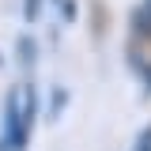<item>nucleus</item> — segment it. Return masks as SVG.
<instances>
[{
    "label": "nucleus",
    "instance_id": "obj_2",
    "mask_svg": "<svg viewBox=\"0 0 151 151\" xmlns=\"http://www.w3.org/2000/svg\"><path fill=\"white\" fill-rule=\"evenodd\" d=\"M132 30H136L140 38H151V0L144 4V8L132 12Z\"/></svg>",
    "mask_w": 151,
    "mask_h": 151
},
{
    "label": "nucleus",
    "instance_id": "obj_5",
    "mask_svg": "<svg viewBox=\"0 0 151 151\" xmlns=\"http://www.w3.org/2000/svg\"><path fill=\"white\" fill-rule=\"evenodd\" d=\"M38 8H42V0H27V19H38Z\"/></svg>",
    "mask_w": 151,
    "mask_h": 151
},
{
    "label": "nucleus",
    "instance_id": "obj_3",
    "mask_svg": "<svg viewBox=\"0 0 151 151\" xmlns=\"http://www.w3.org/2000/svg\"><path fill=\"white\" fill-rule=\"evenodd\" d=\"M19 45H23V60H27V64H30V60H34V42H30V38H23V42H19Z\"/></svg>",
    "mask_w": 151,
    "mask_h": 151
},
{
    "label": "nucleus",
    "instance_id": "obj_4",
    "mask_svg": "<svg viewBox=\"0 0 151 151\" xmlns=\"http://www.w3.org/2000/svg\"><path fill=\"white\" fill-rule=\"evenodd\" d=\"M64 102H68V94H64V91H57V94H53V113L64 110Z\"/></svg>",
    "mask_w": 151,
    "mask_h": 151
},
{
    "label": "nucleus",
    "instance_id": "obj_1",
    "mask_svg": "<svg viewBox=\"0 0 151 151\" xmlns=\"http://www.w3.org/2000/svg\"><path fill=\"white\" fill-rule=\"evenodd\" d=\"M27 121H23V102H19V91L12 87L8 91V110H4V144L12 151H23L27 147Z\"/></svg>",
    "mask_w": 151,
    "mask_h": 151
}]
</instances>
